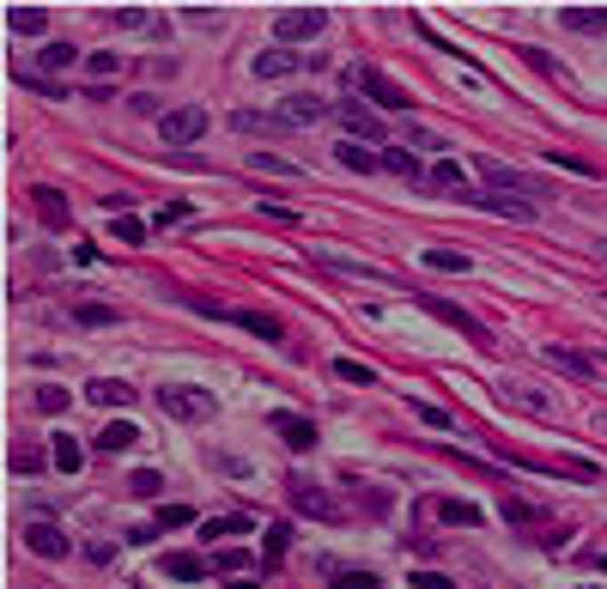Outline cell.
I'll return each mask as SVG.
<instances>
[{
  "mask_svg": "<svg viewBox=\"0 0 607 589\" xmlns=\"http://www.w3.org/2000/svg\"><path fill=\"white\" fill-rule=\"evenodd\" d=\"M158 407H165L170 419H182V425H201V419L219 414V401H213L206 389H189V383H165V389H158Z\"/></svg>",
  "mask_w": 607,
  "mask_h": 589,
  "instance_id": "obj_1",
  "label": "cell"
},
{
  "mask_svg": "<svg viewBox=\"0 0 607 589\" xmlns=\"http://www.w3.org/2000/svg\"><path fill=\"white\" fill-rule=\"evenodd\" d=\"M158 134H165L170 146H195V140L206 134V109H201V104H182V109H165V116H158Z\"/></svg>",
  "mask_w": 607,
  "mask_h": 589,
  "instance_id": "obj_2",
  "label": "cell"
},
{
  "mask_svg": "<svg viewBox=\"0 0 607 589\" xmlns=\"http://www.w3.org/2000/svg\"><path fill=\"white\" fill-rule=\"evenodd\" d=\"M322 31H328V12L322 6H292V12L273 19V36L279 43H304V36H322Z\"/></svg>",
  "mask_w": 607,
  "mask_h": 589,
  "instance_id": "obj_3",
  "label": "cell"
},
{
  "mask_svg": "<svg viewBox=\"0 0 607 589\" xmlns=\"http://www.w3.org/2000/svg\"><path fill=\"white\" fill-rule=\"evenodd\" d=\"M352 85H359L371 104H383V109H413V98H407L389 73H376V68H352Z\"/></svg>",
  "mask_w": 607,
  "mask_h": 589,
  "instance_id": "obj_4",
  "label": "cell"
},
{
  "mask_svg": "<svg viewBox=\"0 0 607 589\" xmlns=\"http://www.w3.org/2000/svg\"><path fill=\"white\" fill-rule=\"evenodd\" d=\"M231 128L237 134H292V116L286 109H237Z\"/></svg>",
  "mask_w": 607,
  "mask_h": 589,
  "instance_id": "obj_5",
  "label": "cell"
},
{
  "mask_svg": "<svg viewBox=\"0 0 607 589\" xmlns=\"http://www.w3.org/2000/svg\"><path fill=\"white\" fill-rule=\"evenodd\" d=\"M340 128L352 140H365V146L383 140V122H376V109H365V104H340Z\"/></svg>",
  "mask_w": 607,
  "mask_h": 589,
  "instance_id": "obj_6",
  "label": "cell"
},
{
  "mask_svg": "<svg viewBox=\"0 0 607 589\" xmlns=\"http://www.w3.org/2000/svg\"><path fill=\"white\" fill-rule=\"evenodd\" d=\"M25 547L43 553V559H68V535L55 522H25Z\"/></svg>",
  "mask_w": 607,
  "mask_h": 589,
  "instance_id": "obj_7",
  "label": "cell"
},
{
  "mask_svg": "<svg viewBox=\"0 0 607 589\" xmlns=\"http://www.w3.org/2000/svg\"><path fill=\"white\" fill-rule=\"evenodd\" d=\"M473 207H486V213H505V219H535V201H522V195H498V189H486V195H468Z\"/></svg>",
  "mask_w": 607,
  "mask_h": 589,
  "instance_id": "obj_8",
  "label": "cell"
},
{
  "mask_svg": "<svg viewBox=\"0 0 607 589\" xmlns=\"http://www.w3.org/2000/svg\"><path fill=\"white\" fill-rule=\"evenodd\" d=\"M419 304H425V311L438 316V322H449V328H462V335H468V341H486V328H480V322H473L468 311H456V304H449V298H432V292H425V298H419Z\"/></svg>",
  "mask_w": 607,
  "mask_h": 589,
  "instance_id": "obj_9",
  "label": "cell"
},
{
  "mask_svg": "<svg viewBox=\"0 0 607 589\" xmlns=\"http://www.w3.org/2000/svg\"><path fill=\"white\" fill-rule=\"evenodd\" d=\"M425 189H432V195H473L456 158H438V165H432V176H425Z\"/></svg>",
  "mask_w": 607,
  "mask_h": 589,
  "instance_id": "obj_10",
  "label": "cell"
},
{
  "mask_svg": "<svg viewBox=\"0 0 607 589\" xmlns=\"http://www.w3.org/2000/svg\"><path fill=\"white\" fill-rule=\"evenodd\" d=\"M268 425L286 438V444H292V450H316V425H310L304 414H273Z\"/></svg>",
  "mask_w": 607,
  "mask_h": 589,
  "instance_id": "obj_11",
  "label": "cell"
},
{
  "mask_svg": "<svg viewBox=\"0 0 607 589\" xmlns=\"http://www.w3.org/2000/svg\"><path fill=\"white\" fill-rule=\"evenodd\" d=\"M335 152H340V165H346V171H359V176L383 171V152H376V146H365V140H340Z\"/></svg>",
  "mask_w": 607,
  "mask_h": 589,
  "instance_id": "obj_12",
  "label": "cell"
},
{
  "mask_svg": "<svg viewBox=\"0 0 607 589\" xmlns=\"http://www.w3.org/2000/svg\"><path fill=\"white\" fill-rule=\"evenodd\" d=\"M85 401H92V407H128V401H134V383L98 377V383H85Z\"/></svg>",
  "mask_w": 607,
  "mask_h": 589,
  "instance_id": "obj_13",
  "label": "cell"
},
{
  "mask_svg": "<svg viewBox=\"0 0 607 589\" xmlns=\"http://www.w3.org/2000/svg\"><path fill=\"white\" fill-rule=\"evenodd\" d=\"M559 25H565V31L595 36V31H607V6H565V12H559Z\"/></svg>",
  "mask_w": 607,
  "mask_h": 589,
  "instance_id": "obj_14",
  "label": "cell"
},
{
  "mask_svg": "<svg viewBox=\"0 0 607 589\" xmlns=\"http://www.w3.org/2000/svg\"><path fill=\"white\" fill-rule=\"evenodd\" d=\"M165 577H176V584H201L206 559L201 553H165Z\"/></svg>",
  "mask_w": 607,
  "mask_h": 589,
  "instance_id": "obj_15",
  "label": "cell"
},
{
  "mask_svg": "<svg viewBox=\"0 0 607 589\" xmlns=\"http://www.w3.org/2000/svg\"><path fill=\"white\" fill-rule=\"evenodd\" d=\"M134 444H140V425H134V419H116V425H103V438H98V450H109V456L134 450Z\"/></svg>",
  "mask_w": 607,
  "mask_h": 589,
  "instance_id": "obj_16",
  "label": "cell"
},
{
  "mask_svg": "<svg viewBox=\"0 0 607 589\" xmlns=\"http://www.w3.org/2000/svg\"><path fill=\"white\" fill-rule=\"evenodd\" d=\"M438 522H449V528H480V504H468V498H438Z\"/></svg>",
  "mask_w": 607,
  "mask_h": 589,
  "instance_id": "obj_17",
  "label": "cell"
},
{
  "mask_svg": "<svg viewBox=\"0 0 607 589\" xmlns=\"http://www.w3.org/2000/svg\"><path fill=\"white\" fill-rule=\"evenodd\" d=\"M31 201H36V213H43V225H68L73 213H68V201H61V189H31Z\"/></svg>",
  "mask_w": 607,
  "mask_h": 589,
  "instance_id": "obj_18",
  "label": "cell"
},
{
  "mask_svg": "<svg viewBox=\"0 0 607 589\" xmlns=\"http://www.w3.org/2000/svg\"><path fill=\"white\" fill-rule=\"evenodd\" d=\"M231 322H237V328H249L255 341H279V335H286V328H279V316H268V311H237Z\"/></svg>",
  "mask_w": 607,
  "mask_h": 589,
  "instance_id": "obj_19",
  "label": "cell"
},
{
  "mask_svg": "<svg viewBox=\"0 0 607 589\" xmlns=\"http://www.w3.org/2000/svg\"><path fill=\"white\" fill-rule=\"evenodd\" d=\"M425 255V268H438V274H473V255L462 249H419Z\"/></svg>",
  "mask_w": 607,
  "mask_h": 589,
  "instance_id": "obj_20",
  "label": "cell"
},
{
  "mask_svg": "<svg viewBox=\"0 0 607 589\" xmlns=\"http://www.w3.org/2000/svg\"><path fill=\"white\" fill-rule=\"evenodd\" d=\"M49 444H55V450H49V462H55L61 474H79V462H85V450H79V438H68V432H61V438H49Z\"/></svg>",
  "mask_w": 607,
  "mask_h": 589,
  "instance_id": "obj_21",
  "label": "cell"
},
{
  "mask_svg": "<svg viewBox=\"0 0 607 589\" xmlns=\"http://www.w3.org/2000/svg\"><path fill=\"white\" fill-rule=\"evenodd\" d=\"M286 116H292V128H304V122H322L328 104H322V98H310V92H298V98H286Z\"/></svg>",
  "mask_w": 607,
  "mask_h": 589,
  "instance_id": "obj_22",
  "label": "cell"
},
{
  "mask_svg": "<svg viewBox=\"0 0 607 589\" xmlns=\"http://www.w3.org/2000/svg\"><path fill=\"white\" fill-rule=\"evenodd\" d=\"M6 25H12L19 36H43L49 12H43V6H12V12H6Z\"/></svg>",
  "mask_w": 607,
  "mask_h": 589,
  "instance_id": "obj_23",
  "label": "cell"
},
{
  "mask_svg": "<svg viewBox=\"0 0 607 589\" xmlns=\"http://www.w3.org/2000/svg\"><path fill=\"white\" fill-rule=\"evenodd\" d=\"M249 68H255V79H286V73L298 68V61H292V55H286V49H268V55H255V61H249Z\"/></svg>",
  "mask_w": 607,
  "mask_h": 589,
  "instance_id": "obj_24",
  "label": "cell"
},
{
  "mask_svg": "<svg viewBox=\"0 0 607 589\" xmlns=\"http://www.w3.org/2000/svg\"><path fill=\"white\" fill-rule=\"evenodd\" d=\"M292 504H298L304 517H335V504H328V498H322V492H316V486H292Z\"/></svg>",
  "mask_w": 607,
  "mask_h": 589,
  "instance_id": "obj_25",
  "label": "cell"
},
{
  "mask_svg": "<svg viewBox=\"0 0 607 589\" xmlns=\"http://www.w3.org/2000/svg\"><path fill=\"white\" fill-rule=\"evenodd\" d=\"M201 535H206V541H225V535H249V517H243V511H231V517H206V522H201Z\"/></svg>",
  "mask_w": 607,
  "mask_h": 589,
  "instance_id": "obj_26",
  "label": "cell"
},
{
  "mask_svg": "<svg viewBox=\"0 0 607 589\" xmlns=\"http://www.w3.org/2000/svg\"><path fill=\"white\" fill-rule=\"evenodd\" d=\"M546 359H553L559 371H571V377H589V371H595V359H583V352H571V347H546Z\"/></svg>",
  "mask_w": 607,
  "mask_h": 589,
  "instance_id": "obj_27",
  "label": "cell"
},
{
  "mask_svg": "<svg viewBox=\"0 0 607 589\" xmlns=\"http://www.w3.org/2000/svg\"><path fill=\"white\" fill-rule=\"evenodd\" d=\"M36 61H43V73H61V68H73V61H79V49H73V43H49Z\"/></svg>",
  "mask_w": 607,
  "mask_h": 589,
  "instance_id": "obj_28",
  "label": "cell"
},
{
  "mask_svg": "<svg viewBox=\"0 0 607 589\" xmlns=\"http://www.w3.org/2000/svg\"><path fill=\"white\" fill-rule=\"evenodd\" d=\"M68 389H61V383H43V389H36V414H68Z\"/></svg>",
  "mask_w": 607,
  "mask_h": 589,
  "instance_id": "obj_29",
  "label": "cell"
},
{
  "mask_svg": "<svg viewBox=\"0 0 607 589\" xmlns=\"http://www.w3.org/2000/svg\"><path fill=\"white\" fill-rule=\"evenodd\" d=\"M335 377H340V383H359V389H371L376 371H371V365H359V359H335Z\"/></svg>",
  "mask_w": 607,
  "mask_h": 589,
  "instance_id": "obj_30",
  "label": "cell"
},
{
  "mask_svg": "<svg viewBox=\"0 0 607 589\" xmlns=\"http://www.w3.org/2000/svg\"><path fill=\"white\" fill-rule=\"evenodd\" d=\"M376 152H383V171H395V176H419L413 152H401V146H376Z\"/></svg>",
  "mask_w": 607,
  "mask_h": 589,
  "instance_id": "obj_31",
  "label": "cell"
},
{
  "mask_svg": "<svg viewBox=\"0 0 607 589\" xmlns=\"http://www.w3.org/2000/svg\"><path fill=\"white\" fill-rule=\"evenodd\" d=\"M286 547H292V522H268V547H262V553L279 565V559H286Z\"/></svg>",
  "mask_w": 607,
  "mask_h": 589,
  "instance_id": "obj_32",
  "label": "cell"
},
{
  "mask_svg": "<svg viewBox=\"0 0 607 589\" xmlns=\"http://www.w3.org/2000/svg\"><path fill=\"white\" fill-rule=\"evenodd\" d=\"M116 25H122V31H165V25H158L152 12H140V6H122V12H116Z\"/></svg>",
  "mask_w": 607,
  "mask_h": 589,
  "instance_id": "obj_33",
  "label": "cell"
},
{
  "mask_svg": "<svg viewBox=\"0 0 607 589\" xmlns=\"http://www.w3.org/2000/svg\"><path fill=\"white\" fill-rule=\"evenodd\" d=\"M158 528H189V522H195V511H189V504H158Z\"/></svg>",
  "mask_w": 607,
  "mask_h": 589,
  "instance_id": "obj_34",
  "label": "cell"
},
{
  "mask_svg": "<svg viewBox=\"0 0 607 589\" xmlns=\"http://www.w3.org/2000/svg\"><path fill=\"white\" fill-rule=\"evenodd\" d=\"M328 589H383L371 577V571H335V577H328Z\"/></svg>",
  "mask_w": 607,
  "mask_h": 589,
  "instance_id": "obj_35",
  "label": "cell"
},
{
  "mask_svg": "<svg viewBox=\"0 0 607 589\" xmlns=\"http://www.w3.org/2000/svg\"><path fill=\"white\" fill-rule=\"evenodd\" d=\"M116 238H122V243H146V219H134V213H116Z\"/></svg>",
  "mask_w": 607,
  "mask_h": 589,
  "instance_id": "obj_36",
  "label": "cell"
},
{
  "mask_svg": "<svg viewBox=\"0 0 607 589\" xmlns=\"http://www.w3.org/2000/svg\"><path fill=\"white\" fill-rule=\"evenodd\" d=\"M249 165H255V171H279V176H298V165H286L279 152H249Z\"/></svg>",
  "mask_w": 607,
  "mask_h": 589,
  "instance_id": "obj_37",
  "label": "cell"
},
{
  "mask_svg": "<svg viewBox=\"0 0 607 589\" xmlns=\"http://www.w3.org/2000/svg\"><path fill=\"white\" fill-rule=\"evenodd\" d=\"M134 492H140V498H158V492H165V474H158V468H140V474H134Z\"/></svg>",
  "mask_w": 607,
  "mask_h": 589,
  "instance_id": "obj_38",
  "label": "cell"
},
{
  "mask_svg": "<svg viewBox=\"0 0 607 589\" xmlns=\"http://www.w3.org/2000/svg\"><path fill=\"white\" fill-rule=\"evenodd\" d=\"M116 68H122V55H85V73H92L98 85H103V79H109Z\"/></svg>",
  "mask_w": 607,
  "mask_h": 589,
  "instance_id": "obj_39",
  "label": "cell"
},
{
  "mask_svg": "<svg viewBox=\"0 0 607 589\" xmlns=\"http://www.w3.org/2000/svg\"><path fill=\"white\" fill-rule=\"evenodd\" d=\"M79 322H92V328H103V322H116V311H103V304H79Z\"/></svg>",
  "mask_w": 607,
  "mask_h": 589,
  "instance_id": "obj_40",
  "label": "cell"
},
{
  "mask_svg": "<svg viewBox=\"0 0 607 589\" xmlns=\"http://www.w3.org/2000/svg\"><path fill=\"white\" fill-rule=\"evenodd\" d=\"M182 219H195V207H189V201H170V207L158 213V225H182Z\"/></svg>",
  "mask_w": 607,
  "mask_h": 589,
  "instance_id": "obj_41",
  "label": "cell"
},
{
  "mask_svg": "<svg viewBox=\"0 0 607 589\" xmlns=\"http://www.w3.org/2000/svg\"><path fill=\"white\" fill-rule=\"evenodd\" d=\"M243 565H249V553H237V547H231V553H219V559H213V571H225V577H231V571H243Z\"/></svg>",
  "mask_w": 607,
  "mask_h": 589,
  "instance_id": "obj_42",
  "label": "cell"
},
{
  "mask_svg": "<svg viewBox=\"0 0 607 589\" xmlns=\"http://www.w3.org/2000/svg\"><path fill=\"white\" fill-rule=\"evenodd\" d=\"M413 589H456L443 571H413Z\"/></svg>",
  "mask_w": 607,
  "mask_h": 589,
  "instance_id": "obj_43",
  "label": "cell"
},
{
  "mask_svg": "<svg viewBox=\"0 0 607 589\" xmlns=\"http://www.w3.org/2000/svg\"><path fill=\"white\" fill-rule=\"evenodd\" d=\"M128 109H134V116H158V98H152V92H134Z\"/></svg>",
  "mask_w": 607,
  "mask_h": 589,
  "instance_id": "obj_44",
  "label": "cell"
},
{
  "mask_svg": "<svg viewBox=\"0 0 607 589\" xmlns=\"http://www.w3.org/2000/svg\"><path fill=\"white\" fill-rule=\"evenodd\" d=\"M565 474H571V480H602V468H595V462H565Z\"/></svg>",
  "mask_w": 607,
  "mask_h": 589,
  "instance_id": "obj_45",
  "label": "cell"
},
{
  "mask_svg": "<svg viewBox=\"0 0 607 589\" xmlns=\"http://www.w3.org/2000/svg\"><path fill=\"white\" fill-rule=\"evenodd\" d=\"M516 401H522L529 414H546V395H540V389H516Z\"/></svg>",
  "mask_w": 607,
  "mask_h": 589,
  "instance_id": "obj_46",
  "label": "cell"
},
{
  "mask_svg": "<svg viewBox=\"0 0 607 589\" xmlns=\"http://www.w3.org/2000/svg\"><path fill=\"white\" fill-rule=\"evenodd\" d=\"M413 407H419V419H425V425H449V414H443V407H425V401H413Z\"/></svg>",
  "mask_w": 607,
  "mask_h": 589,
  "instance_id": "obj_47",
  "label": "cell"
},
{
  "mask_svg": "<svg viewBox=\"0 0 607 589\" xmlns=\"http://www.w3.org/2000/svg\"><path fill=\"white\" fill-rule=\"evenodd\" d=\"M225 584H231V589H262L255 577H225Z\"/></svg>",
  "mask_w": 607,
  "mask_h": 589,
  "instance_id": "obj_48",
  "label": "cell"
},
{
  "mask_svg": "<svg viewBox=\"0 0 607 589\" xmlns=\"http://www.w3.org/2000/svg\"><path fill=\"white\" fill-rule=\"evenodd\" d=\"M595 571H607V553H595Z\"/></svg>",
  "mask_w": 607,
  "mask_h": 589,
  "instance_id": "obj_49",
  "label": "cell"
},
{
  "mask_svg": "<svg viewBox=\"0 0 607 589\" xmlns=\"http://www.w3.org/2000/svg\"><path fill=\"white\" fill-rule=\"evenodd\" d=\"M602 255H607V243H602Z\"/></svg>",
  "mask_w": 607,
  "mask_h": 589,
  "instance_id": "obj_50",
  "label": "cell"
},
{
  "mask_svg": "<svg viewBox=\"0 0 607 589\" xmlns=\"http://www.w3.org/2000/svg\"><path fill=\"white\" fill-rule=\"evenodd\" d=\"M602 365H607V359H602Z\"/></svg>",
  "mask_w": 607,
  "mask_h": 589,
  "instance_id": "obj_51",
  "label": "cell"
},
{
  "mask_svg": "<svg viewBox=\"0 0 607 589\" xmlns=\"http://www.w3.org/2000/svg\"><path fill=\"white\" fill-rule=\"evenodd\" d=\"M583 589H589V584H583Z\"/></svg>",
  "mask_w": 607,
  "mask_h": 589,
  "instance_id": "obj_52",
  "label": "cell"
}]
</instances>
